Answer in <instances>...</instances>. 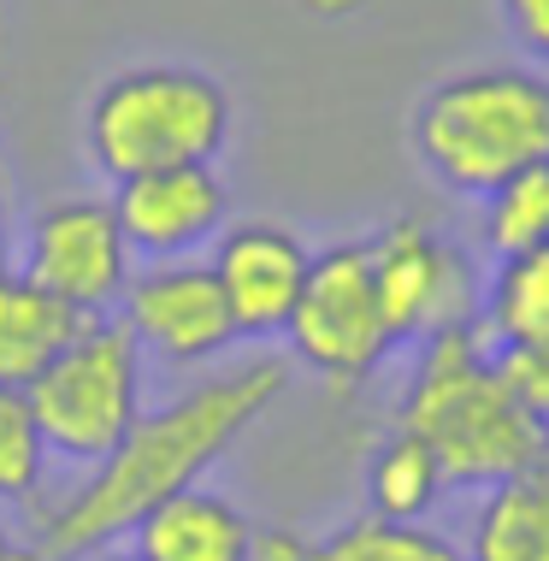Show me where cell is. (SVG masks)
<instances>
[{
    "label": "cell",
    "mask_w": 549,
    "mask_h": 561,
    "mask_svg": "<svg viewBox=\"0 0 549 561\" xmlns=\"http://www.w3.org/2000/svg\"><path fill=\"white\" fill-rule=\"evenodd\" d=\"M390 426L414 432L437 455L449 491H491L549 455V432L502 385L496 348L479 320L414 343V367L402 378Z\"/></svg>",
    "instance_id": "obj_2"
},
{
    "label": "cell",
    "mask_w": 549,
    "mask_h": 561,
    "mask_svg": "<svg viewBox=\"0 0 549 561\" xmlns=\"http://www.w3.org/2000/svg\"><path fill=\"white\" fill-rule=\"evenodd\" d=\"M12 249H19V225H12V190L0 172V266H12Z\"/></svg>",
    "instance_id": "obj_22"
},
{
    "label": "cell",
    "mask_w": 549,
    "mask_h": 561,
    "mask_svg": "<svg viewBox=\"0 0 549 561\" xmlns=\"http://www.w3.org/2000/svg\"><path fill=\"white\" fill-rule=\"evenodd\" d=\"M284 355H242L231 367L195 378L183 397L148 408L125 432V444L101 467H89L78 491L36 508V543L59 561H83L106 543H125L148 508L202 484L242 444V432L284 397Z\"/></svg>",
    "instance_id": "obj_1"
},
{
    "label": "cell",
    "mask_w": 549,
    "mask_h": 561,
    "mask_svg": "<svg viewBox=\"0 0 549 561\" xmlns=\"http://www.w3.org/2000/svg\"><path fill=\"white\" fill-rule=\"evenodd\" d=\"M48 467H54V449L36 426V408H30L24 390L0 385V503L42 508V491L54 479Z\"/></svg>",
    "instance_id": "obj_18"
},
{
    "label": "cell",
    "mask_w": 549,
    "mask_h": 561,
    "mask_svg": "<svg viewBox=\"0 0 549 561\" xmlns=\"http://www.w3.org/2000/svg\"><path fill=\"white\" fill-rule=\"evenodd\" d=\"M484 214H479V231H484V249L491 254H521V249H544L549 242V160L531 165V172L508 178L496 195H484Z\"/></svg>",
    "instance_id": "obj_19"
},
{
    "label": "cell",
    "mask_w": 549,
    "mask_h": 561,
    "mask_svg": "<svg viewBox=\"0 0 549 561\" xmlns=\"http://www.w3.org/2000/svg\"><path fill=\"white\" fill-rule=\"evenodd\" d=\"M7 561H59V556H54V550H42V543L30 538V543H12V556H7Z\"/></svg>",
    "instance_id": "obj_24"
},
{
    "label": "cell",
    "mask_w": 549,
    "mask_h": 561,
    "mask_svg": "<svg viewBox=\"0 0 549 561\" xmlns=\"http://www.w3.org/2000/svg\"><path fill=\"white\" fill-rule=\"evenodd\" d=\"M207 266L225 290L237 337L242 343H272V337H284L289 313H296V301H301L313 249L301 242V231H289L278 219H231L213 237Z\"/></svg>",
    "instance_id": "obj_10"
},
{
    "label": "cell",
    "mask_w": 549,
    "mask_h": 561,
    "mask_svg": "<svg viewBox=\"0 0 549 561\" xmlns=\"http://www.w3.org/2000/svg\"><path fill=\"white\" fill-rule=\"evenodd\" d=\"M231 89L202 66H125L83 107V160L106 184L165 165H213L231 142Z\"/></svg>",
    "instance_id": "obj_4"
},
{
    "label": "cell",
    "mask_w": 549,
    "mask_h": 561,
    "mask_svg": "<svg viewBox=\"0 0 549 561\" xmlns=\"http://www.w3.org/2000/svg\"><path fill=\"white\" fill-rule=\"evenodd\" d=\"M254 561H467V543L425 520H385V514H355L338 533L308 538L272 526L254 538Z\"/></svg>",
    "instance_id": "obj_13"
},
{
    "label": "cell",
    "mask_w": 549,
    "mask_h": 561,
    "mask_svg": "<svg viewBox=\"0 0 549 561\" xmlns=\"http://www.w3.org/2000/svg\"><path fill=\"white\" fill-rule=\"evenodd\" d=\"M366 254H373L378 301H385L396 343H420L432 331L479 320V278H472L467 254L432 219H390L385 231L366 237Z\"/></svg>",
    "instance_id": "obj_8"
},
{
    "label": "cell",
    "mask_w": 549,
    "mask_h": 561,
    "mask_svg": "<svg viewBox=\"0 0 549 561\" xmlns=\"http://www.w3.org/2000/svg\"><path fill=\"white\" fill-rule=\"evenodd\" d=\"M284 337H289L296 367L325 378L331 390H361L390 360L396 331L385 320V301H378L366 237H343V242L313 254L308 284H301V301L289 313Z\"/></svg>",
    "instance_id": "obj_6"
},
{
    "label": "cell",
    "mask_w": 549,
    "mask_h": 561,
    "mask_svg": "<svg viewBox=\"0 0 549 561\" xmlns=\"http://www.w3.org/2000/svg\"><path fill=\"white\" fill-rule=\"evenodd\" d=\"M19 272H30L83 320L118 313L136 254L113 214V195H66V202L36 207V219L19 231Z\"/></svg>",
    "instance_id": "obj_7"
},
{
    "label": "cell",
    "mask_w": 549,
    "mask_h": 561,
    "mask_svg": "<svg viewBox=\"0 0 549 561\" xmlns=\"http://www.w3.org/2000/svg\"><path fill=\"white\" fill-rule=\"evenodd\" d=\"M54 461L101 467L148 414V348L118 313L83 320V331L48 360V373L24 390Z\"/></svg>",
    "instance_id": "obj_5"
},
{
    "label": "cell",
    "mask_w": 549,
    "mask_h": 561,
    "mask_svg": "<svg viewBox=\"0 0 549 561\" xmlns=\"http://www.w3.org/2000/svg\"><path fill=\"white\" fill-rule=\"evenodd\" d=\"M496 373L514 390V402L549 432V343H526V348H496Z\"/></svg>",
    "instance_id": "obj_20"
},
{
    "label": "cell",
    "mask_w": 549,
    "mask_h": 561,
    "mask_svg": "<svg viewBox=\"0 0 549 561\" xmlns=\"http://www.w3.org/2000/svg\"><path fill=\"white\" fill-rule=\"evenodd\" d=\"M408 142L432 184L484 202L549 160V71L508 59L449 71L414 101Z\"/></svg>",
    "instance_id": "obj_3"
},
{
    "label": "cell",
    "mask_w": 549,
    "mask_h": 561,
    "mask_svg": "<svg viewBox=\"0 0 549 561\" xmlns=\"http://www.w3.org/2000/svg\"><path fill=\"white\" fill-rule=\"evenodd\" d=\"M113 214L136 261H195L231 225V190L219 165H165L113 184Z\"/></svg>",
    "instance_id": "obj_11"
},
{
    "label": "cell",
    "mask_w": 549,
    "mask_h": 561,
    "mask_svg": "<svg viewBox=\"0 0 549 561\" xmlns=\"http://www.w3.org/2000/svg\"><path fill=\"white\" fill-rule=\"evenodd\" d=\"M449 479L437 467V455L420 444L414 432L390 426L366 455V514H385V520H425L444 503Z\"/></svg>",
    "instance_id": "obj_17"
},
{
    "label": "cell",
    "mask_w": 549,
    "mask_h": 561,
    "mask_svg": "<svg viewBox=\"0 0 549 561\" xmlns=\"http://www.w3.org/2000/svg\"><path fill=\"white\" fill-rule=\"evenodd\" d=\"M308 7L319 12V19H348V12H361L366 0H308Z\"/></svg>",
    "instance_id": "obj_23"
},
{
    "label": "cell",
    "mask_w": 549,
    "mask_h": 561,
    "mask_svg": "<svg viewBox=\"0 0 549 561\" xmlns=\"http://www.w3.org/2000/svg\"><path fill=\"white\" fill-rule=\"evenodd\" d=\"M12 543H19V538H12V533H7V520H0V561L12 556Z\"/></svg>",
    "instance_id": "obj_26"
},
{
    "label": "cell",
    "mask_w": 549,
    "mask_h": 561,
    "mask_svg": "<svg viewBox=\"0 0 549 561\" xmlns=\"http://www.w3.org/2000/svg\"><path fill=\"white\" fill-rule=\"evenodd\" d=\"M78 331H83L78 308L42 290L30 272L0 266V385L7 390H30Z\"/></svg>",
    "instance_id": "obj_14"
},
{
    "label": "cell",
    "mask_w": 549,
    "mask_h": 561,
    "mask_svg": "<svg viewBox=\"0 0 549 561\" xmlns=\"http://www.w3.org/2000/svg\"><path fill=\"white\" fill-rule=\"evenodd\" d=\"M0 95H7V54H0Z\"/></svg>",
    "instance_id": "obj_27"
},
{
    "label": "cell",
    "mask_w": 549,
    "mask_h": 561,
    "mask_svg": "<svg viewBox=\"0 0 549 561\" xmlns=\"http://www.w3.org/2000/svg\"><path fill=\"white\" fill-rule=\"evenodd\" d=\"M496 12H502V30H508L514 48L531 66L549 71V0H496Z\"/></svg>",
    "instance_id": "obj_21"
},
{
    "label": "cell",
    "mask_w": 549,
    "mask_h": 561,
    "mask_svg": "<svg viewBox=\"0 0 549 561\" xmlns=\"http://www.w3.org/2000/svg\"><path fill=\"white\" fill-rule=\"evenodd\" d=\"M479 331L491 337V348L549 343V242L496 254L491 278L479 284Z\"/></svg>",
    "instance_id": "obj_16"
},
{
    "label": "cell",
    "mask_w": 549,
    "mask_h": 561,
    "mask_svg": "<svg viewBox=\"0 0 549 561\" xmlns=\"http://www.w3.org/2000/svg\"><path fill=\"white\" fill-rule=\"evenodd\" d=\"M83 561H148V556H136L130 543H106V550H95V556H83Z\"/></svg>",
    "instance_id": "obj_25"
},
{
    "label": "cell",
    "mask_w": 549,
    "mask_h": 561,
    "mask_svg": "<svg viewBox=\"0 0 549 561\" xmlns=\"http://www.w3.org/2000/svg\"><path fill=\"white\" fill-rule=\"evenodd\" d=\"M467 561H549V455L484 491Z\"/></svg>",
    "instance_id": "obj_15"
},
{
    "label": "cell",
    "mask_w": 549,
    "mask_h": 561,
    "mask_svg": "<svg viewBox=\"0 0 549 561\" xmlns=\"http://www.w3.org/2000/svg\"><path fill=\"white\" fill-rule=\"evenodd\" d=\"M118 320L136 331V343L165 367H219L242 343L237 320L225 308V290L213 266L195 261H142L130 272V290L118 301Z\"/></svg>",
    "instance_id": "obj_9"
},
{
    "label": "cell",
    "mask_w": 549,
    "mask_h": 561,
    "mask_svg": "<svg viewBox=\"0 0 549 561\" xmlns=\"http://www.w3.org/2000/svg\"><path fill=\"white\" fill-rule=\"evenodd\" d=\"M254 538H261V526L225 491L190 484V491L165 496L160 508H148L125 543L148 561H254Z\"/></svg>",
    "instance_id": "obj_12"
}]
</instances>
